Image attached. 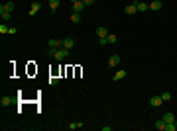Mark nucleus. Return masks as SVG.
<instances>
[{
	"instance_id": "1",
	"label": "nucleus",
	"mask_w": 177,
	"mask_h": 131,
	"mask_svg": "<svg viewBox=\"0 0 177 131\" xmlns=\"http://www.w3.org/2000/svg\"><path fill=\"white\" fill-rule=\"evenodd\" d=\"M51 55L55 57L57 61H65V59H67V55H69V49H65V47H63V49H55V51H53Z\"/></svg>"
},
{
	"instance_id": "2",
	"label": "nucleus",
	"mask_w": 177,
	"mask_h": 131,
	"mask_svg": "<svg viewBox=\"0 0 177 131\" xmlns=\"http://www.w3.org/2000/svg\"><path fill=\"white\" fill-rule=\"evenodd\" d=\"M47 45H49V51H47V53L51 55L57 47H63V39H49V41H47Z\"/></svg>"
},
{
	"instance_id": "3",
	"label": "nucleus",
	"mask_w": 177,
	"mask_h": 131,
	"mask_svg": "<svg viewBox=\"0 0 177 131\" xmlns=\"http://www.w3.org/2000/svg\"><path fill=\"white\" fill-rule=\"evenodd\" d=\"M120 65V55H110L108 57V67L110 69H114V67Z\"/></svg>"
},
{
	"instance_id": "4",
	"label": "nucleus",
	"mask_w": 177,
	"mask_h": 131,
	"mask_svg": "<svg viewBox=\"0 0 177 131\" xmlns=\"http://www.w3.org/2000/svg\"><path fill=\"white\" fill-rule=\"evenodd\" d=\"M14 8H16L14 2H6V4L0 6V12H10V14H12V12H14Z\"/></svg>"
},
{
	"instance_id": "5",
	"label": "nucleus",
	"mask_w": 177,
	"mask_h": 131,
	"mask_svg": "<svg viewBox=\"0 0 177 131\" xmlns=\"http://www.w3.org/2000/svg\"><path fill=\"white\" fill-rule=\"evenodd\" d=\"M161 96H152V98H149V106H154V108H159V106H161Z\"/></svg>"
},
{
	"instance_id": "6",
	"label": "nucleus",
	"mask_w": 177,
	"mask_h": 131,
	"mask_svg": "<svg viewBox=\"0 0 177 131\" xmlns=\"http://www.w3.org/2000/svg\"><path fill=\"white\" fill-rule=\"evenodd\" d=\"M124 12H126L128 16H134V14H138V8H136V4L132 2V4H128V6L124 8Z\"/></svg>"
},
{
	"instance_id": "7",
	"label": "nucleus",
	"mask_w": 177,
	"mask_h": 131,
	"mask_svg": "<svg viewBox=\"0 0 177 131\" xmlns=\"http://www.w3.org/2000/svg\"><path fill=\"white\" fill-rule=\"evenodd\" d=\"M161 119H163L165 123H175V119H177V117L173 116L171 112H165V113H163V117H161Z\"/></svg>"
},
{
	"instance_id": "8",
	"label": "nucleus",
	"mask_w": 177,
	"mask_h": 131,
	"mask_svg": "<svg viewBox=\"0 0 177 131\" xmlns=\"http://www.w3.org/2000/svg\"><path fill=\"white\" fill-rule=\"evenodd\" d=\"M136 8H138V12H146V10L149 8V4H146V2H140V0H134Z\"/></svg>"
},
{
	"instance_id": "9",
	"label": "nucleus",
	"mask_w": 177,
	"mask_h": 131,
	"mask_svg": "<svg viewBox=\"0 0 177 131\" xmlns=\"http://www.w3.org/2000/svg\"><path fill=\"white\" fill-rule=\"evenodd\" d=\"M39 10H42V4H39V2H33V4L30 6V16H36Z\"/></svg>"
},
{
	"instance_id": "10",
	"label": "nucleus",
	"mask_w": 177,
	"mask_h": 131,
	"mask_svg": "<svg viewBox=\"0 0 177 131\" xmlns=\"http://www.w3.org/2000/svg\"><path fill=\"white\" fill-rule=\"evenodd\" d=\"M63 47H65V49H73L75 47V39L73 37H65L63 39Z\"/></svg>"
},
{
	"instance_id": "11",
	"label": "nucleus",
	"mask_w": 177,
	"mask_h": 131,
	"mask_svg": "<svg viewBox=\"0 0 177 131\" xmlns=\"http://www.w3.org/2000/svg\"><path fill=\"white\" fill-rule=\"evenodd\" d=\"M83 8H85V4H83V0H77V2H75L73 4V12H83Z\"/></svg>"
},
{
	"instance_id": "12",
	"label": "nucleus",
	"mask_w": 177,
	"mask_h": 131,
	"mask_svg": "<svg viewBox=\"0 0 177 131\" xmlns=\"http://www.w3.org/2000/svg\"><path fill=\"white\" fill-rule=\"evenodd\" d=\"M97 35H98V39H100V37H106V35H108V29L104 28V26H100V28H97Z\"/></svg>"
},
{
	"instance_id": "13",
	"label": "nucleus",
	"mask_w": 177,
	"mask_h": 131,
	"mask_svg": "<svg viewBox=\"0 0 177 131\" xmlns=\"http://www.w3.org/2000/svg\"><path fill=\"white\" fill-rule=\"evenodd\" d=\"M149 10H161V0H154V2H149Z\"/></svg>"
},
{
	"instance_id": "14",
	"label": "nucleus",
	"mask_w": 177,
	"mask_h": 131,
	"mask_svg": "<svg viewBox=\"0 0 177 131\" xmlns=\"http://www.w3.org/2000/svg\"><path fill=\"white\" fill-rule=\"evenodd\" d=\"M165 127H167V123L163 121V119H158V121H155V129L158 131H165Z\"/></svg>"
},
{
	"instance_id": "15",
	"label": "nucleus",
	"mask_w": 177,
	"mask_h": 131,
	"mask_svg": "<svg viewBox=\"0 0 177 131\" xmlns=\"http://www.w3.org/2000/svg\"><path fill=\"white\" fill-rule=\"evenodd\" d=\"M126 76V70H116L114 72V82H118V80H122Z\"/></svg>"
},
{
	"instance_id": "16",
	"label": "nucleus",
	"mask_w": 177,
	"mask_h": 131,
	"mask_svg": "<svg viewBox=\"0 0 177 131\" xmlns=\"http://www.w3.org/2000/svg\"><path fill=\"white\" fill-rule=\"evenodd\" d=\"M12 102H14V98H12V96H4V98L0 100V104H2V106H10Z\"/></svg>"
},
{
	"instance_id": "17",
	"label": "nucleus",
	"mask_w": 177,
	"mask_h": 131,
	"mask_svg": "<svg viewBox=\"0 0 177 131\" xmlns=\"http://www.w3.org/2000/svg\"><path fill=\"white\" fill-rule=\"evenodd\" d=\"M59 2L61 0H49V8H51V12H55V10L59 8Z\"/></svg>"
},
{
	"instance_id": "18",
	"label": "nucleus",
	"mask_w": 177,
	"mask_h": 131,
	"mask_svg": "<svg viewBox=\"0 0 177 131\" xmlns=\"http://www.w3.org/2000/svg\"><path fill=\"white\" fill-rule=\"evenodd\" d=\"M71 22H73V23H79L81 22V14H79V12H73V14H71Z\"/></svg>"
},
{
	"instance_id": "19",
	"label": "nucleus",
	"mask_w": 177,
	"mask_h": 131,
	"mask_svg": "<svg viewBox=\"0 0 177 131\" xmlns=\"http://www.w3.org/2000/svg\"><path fill=\"white\" fill-rule=\"evenodd\" d=\"M106 41H108V45H110V43H116L118 37L114 35V33H108V35H106Z\"/></svg>"
},
{
	"instance_id": "20",
	"label": "nucleus",
	"mask_w": 177,
	"mask_h": 131,
	"mask_svg": "<svg viewBox=\"0 0 177 131\" xmlns=\"http://www.w3.org/2000/svg\"><path fill=\"white\" fill-rule=\"evenodd\" d=\"M161 100H163V102H169V100H171V92H163L161 94Z\"/></svg>"
},
{
	"instance_id": "21",
	"label": "nucleus",
	"mask_w": 177,
	"mask_h": 131,
	"mask_svg": "<svg viewBox=\"0 0 177 131\" xmlns=\"http://www.w3.org/2000/svg\"><path fill=\"white\" fill-rule=\"evenodd\" d=\"M47 82H49V86H55L57 82H59V78H57V76H51V78H47Z\"/></svg>"
},
{
	"instance_id": "22",
	"label": "nucleus",
	"mask_w": 177,
	"mask_h": 131,
	"mask_svg": "<svg viewBox=\"0 0 177 131\" xmlns=\"http://www.w3.org/2000/svg\"><path fill=\"white\" fill-rule=\"evenodd\" d=\"M0 16H2V20H4V22H8V20L12 18V14H10V12H0Z\"/></svg>"
},
{
	"instance_id": "23",
	"label": "nucleus",
	"mask_w": 177,
	"mask_h": 131,
	"mask_svg": "<svg viewBox=\"0 0 177 131\" xmlns=\"http://www.w3.org/2000/svg\"><path fill=\"white\" fill-rule=\"evenodd\" d=\"M79 127H83V123H79V121H73V123H69V129H79Z\"/></svg>"
},
{
	"instance_id": "24",
	"label": "nucleus",
	"mask_w": 177,
	"mask_h": 131,
	"mask_svg": "<svg viewBox=\"0 0 177 131\" xmlns=\"http://www.w3.org/2000/svg\"><path fill=\"white\" fill-rule=\"evenodd\" d=\"M8 31H10V28L6 23H2V26H0V33H8Z\"/></svg>"
},
{
	"instance_id": "25",
	"label": "nucleus",
	"mask_w": 177,
	"mask_h": 131,
	"mask_svg": "<svg viewBox=\"0 0 177 131\" xmlns=\"http://www.w3.org/2000/svg\"><path fill=\"white\" fill-rule=\"evenodd\" d=\"M98 43H100V47H106V45H108L106 37H100V39H98Z\"/></svg>"
},
{
	"instance_id": "26",
	"label": "nucleus",
	"mask_w": 177,
	"mask_h": 131,
	"mask_svg": "<svg viewBox=\"0 0 177 131\" xmlns=\"http://www.w3.org/2000/svg\"><path fill=\"white\" fill-rule=\"evenodd\" d=\"M83 4H85V6H93L94 0H83Z\"/></svg>"
},
{
	"instance_id": "27",
	"label": "nucleus",
	"mask_w": 177,
	"mask_h": 131,
	"mask_svg": "<svg viewBox=\"0 0 177 131\" xmlns=\"http://www.w3.org/2000/svg\"><path fill=\"white\" fill-rule=\"evenodd\" d=\"M69 2H71V4H75V2H77V0H69Z\"/></svg>"
}]
</instances>
